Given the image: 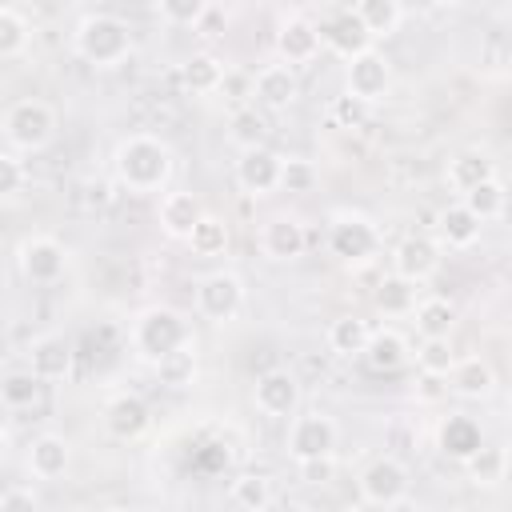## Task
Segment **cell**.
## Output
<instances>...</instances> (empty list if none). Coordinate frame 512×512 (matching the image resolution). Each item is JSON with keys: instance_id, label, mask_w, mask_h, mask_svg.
<instances>
[{"instance_id": "9", "label": "cell", "mask_w": 512, "mask_h": 512, "mask_svg": "<svg viewBox=\"0 0 512 512\" xmlns=\"http://www.w3.org/2000/svg\"><path fill=\"white\" fill-rule=\"evenodd\" d=\"M344 92L348 96H360L364 104H380L388 92H392V60L372 44L368 52L344 60Z\"/></svg>"}, {"instance_id": "7", "label": "cell", "mask_w": 512, "mask_h": 512, "mask_svg": "<svg viewBox=\"0 0 512 512\" xmlns=\"http://www.w3.org/2000/svg\"><path fill=\"white\" fill-rule=\"evenodd\" d=\"M16 268H20V276L28 284H40V288L60 284L64 272H68V248L56 236H48V232L24 236L16 244Z\"/></svg>"}, {"instance_id": "32", "label": "cell", "mask_w": 512, "mask_h": 512, "mask_svg": "<svg viewBox=\"0 0 512 512\" xmlns=\"http://www.w3.org/2000/svg\"><path fill=\"white\" fill-rule=\"evenodd\" d=\"M368 336H372V324H368L364 316H336V320L328 324V336H324V340H328V352L352 360V356L364 352Z\"/></svg>"}, {"instance_id": "28", "label": "cell", "mask_w": 512, "mask_h": 512, "mask_svg": "<svg viewBox=\"0 0 512 512\" xmlns=\"http://www.w3.org/2000/svg\"><path fill=\"white\" fill-rule=\"evenodd\" d=\"M408 316H412V324H416L420 336H452V328H456V304L444 300V296L416 300Z\"/></svg>"}, {"instance_id": "5", "label": "cell", "mask_w": 512, "mask_h": 512, "mask_svg": "<svg viewBox=\"0 0 512 512\" xmlns=\"http://www.w3.org/2000/svg\"><path fill=\"white\" fill-rule=\"evenodd\" d=\"M324 240H328V252L340 264H348V268L368 264L380 252V228H376V220L364 216V212H348V208L344 212H332Z\"/></svg>"}, {"instance_id": "34", "label": "cell", "mask_w": 512, "mask_h": 512, "mask_svg": "<svg viewBox=\"0 0 512 512\" xmlns=\"http://www.w3.org/2000/svg\"><path fill=\"white\" fill-rule=\"evenodd\" d=\"M460 200L476 212L480 224H488V220H500V216H504V208H508V188H504L500 176H488V180H480L476 188H468Z\"/></svg>"}, {"instance_id": "40", "label": "cell", "mask_w": 512, "mask_h": 512, "mask_svg": "<svg viewBox=\"0 0 512 512\" xmlns=\"http://www.w3.org/2000/svg\"><path fill=\"white\" fill-rule=\"evenodd\" d=\"M152 4H156L160 20L172 28H196L212 8V0H152Z\"/></svg>"}, {"instance_id": "42", "label": "cell", "mask_w": 512, "mask_h": 512, "mask_svg": "<svg viewBox=\"0 0 512 512\" xmlns=\"http://www.w3.org/2000/svg\"><path fill=\"white\" fill-rule=\"evenodd\" d=\"M312 184H316V168H312V160H304V156H284L280 188H284V192H312Z\"/></svg>"}, {"instance_id": "12", "label": "cell", "mask_w": 512, "mask_h": 512, "mask_svg": "<svg viewBox=\"0 0 512 512\" xmlns=\"http://www.w3.org/2000/svg\"><path fill=\"white\" fill-rule=\"evenodd\" d=\"M288 456L292 460H312V456H328L336 448V420L324 412H292L288 424Z\"/></svg>"}, {"instance_id": "17", "label": "cell", "mask_w": 512, "mask_h": 512, "mask_svg": "<svg viewBox=\"0 0 512 512\" xmlns=\"http://www.w3.org/2000/svg\"><path fill=\"white\" fill-rule=\"evenodd\" d=\"M252 100L268 112H288L300 100V80L292 64H268L252 76Z\"/></svg>"}, {"instance_id": "29", "label": "cell", "mask_w": 512, "mask_h": 512, "mask_svg": "<svg viewBox=\"0 0 512 512\" xmlns=\"http://www.w3.org/2000/svg\"><path fill=\"white\" fill-rule=\"evenodd\" d=\"M352 12L360 16V24L368 28L372 40H388L404 24V4L400 0H356Z\"/></svg>"}, {"instance_id": "35", "label": "cell", "mask_w": 512, "mask_h": 512, "mask_svg": "<svg viewBox=\"0 0 512 512\" xmlns=\"http://www.w3.org/2000/svg\"><path fill=\"white\" fill-rule=\"evenodd\" d=\"M372 304H376V312H384V316H408L412 304H416V284L404 280V276H396V272H388V276L376 284Z\"/></svg>"}, {"instance_id": "3", "label": "cell", "mask_w": 512, "mask_h": 512, "mask_svg": "<svg viewBox=\"0 0 512 512\" xmlns=\"http://www.w3.org/2000/svg\"><path fill=\"white\" fill-rule=\"evenodd\" d=\"M128 340H132V352L144 364H152L164 352H172L180 344H192L196 336H192V320L180 308H172V304H148V308H140L132 316Z\"/></svg>"}, {"instance_id": "19", "label": "cell", "mask_w": 512, "mask_h": 512, "mask_svg": "<svg viewBox=\"0 0 512 512\" xmlns=\"http://www.w3.org/2000/svg\"><path fill=\"white\" fill-rule=\"evenodd\" d=\"M360 360L368 364V372L388 376V372H400V368L412 360V344H408V336L396 332V328H372V336H368Z\"/></svg>"}, {"instance_id": "38", "label": "cell", "mask_w": 512, "mask_h": 512, "mask_svg": "<svg viewBox=\"0 0 512 512\" xmlns=\"http://www.w3.org/2000/svg\"><path fill=\"white\" fill-rule=\"evenodd\" d=\"M264 136H268V120L256 112V104L232 108V116H228V140L236 148H256V144H264Z\"/></svg>"}, {"instance_id": "11", "label": "cell", "mask_w": 512, "mask_h": 512, "mask_svg": "<svg viewBox=\"0 0 512 512\" xmlns=\"http://www.w3.org/2000/svg\"><path fill=\"white\" fill-rule=\"evenodd\" d=\"M256 248H260L264 260L288 264V260H300V256H304L308 232H304V224H300L296 216L276 212V216H268V220L256 228Z\"/></svg>"}, {"instance_id": "33", "label": "cell", "mask_w": 512, "mask_h": 512, "mask_svg": "<svg viewBox=\"0 0 512 512\" xmlns=\"http://www.w3.org/2000/svg\"><path fill=\"white\" fill-rule=\"evenodd\" d=\"M228 500L244 512H264L276 504V488L264 472H240L232 484H228Z\"/></svg>"}, {"instance_id": "13", "label": "cell", "mask_w": 512, "mask_h": 512, "mask_svg": "<svg viewBox=\"0 0 512 512\" xmlns=\"http://www.w3.org/2000/svg\"><path fill=\"white\" fill-rule=\"evenodd\" d=\"M320 48H324V40H320V24L312 16L288 12L280 20V28H276V56H280V64H292V68L296 64H312L320 56Z\"/></svg>"}, {"instance_id": "37", "label": "cell", "mask_w": 512, "mask_h": 512, "mask_svg": "<svg viewBox=\"0 0 512 512\" xmlns=\"http://www.w3.org/2000/svg\"><path fill=\"white\" fill-rule=\"evenodd\" d=\"M464 468H468V476H472L476 488H496V484L504 480V472H508V452H504L500 444H492V448L480 444V448L464 460Z\"/></svg>"}, {"instance_id": "31", "label": "cell", "mask_w": 512, "mask_h": 512, "mask_svg": "<svg viewBox=\"0 0 512 512\" xmlns=\"http://www.w3.org/2000/svg\"><path fill=\"white\" fill-rule=\"evenodd\" d=\"M228 224L220 220V216H212V212H200V220L192 224V232L184 236V244L192 248V256H200V260H212V256H224L228 252Z\"/></svg>"}, {"instance_id": "18", "label": "cell", "mask_w": 512, "mask_h": 512, "mask_svg": "<svg viewBox=\"0 0 512 512\" xmlns=\"http://www.w3.org/2000/svg\"><path fill=\"white\" fill-rule=\"evenodd\" d=\"M28 372L40 380V384H56V380H68L72 376V344L56 332L48 336H36L28 344Z\"/></svg>"}, {"instance_id": "6", "label": "cell", "mask_w": 512, "mask_h": 512, "mask_svg": "<svg viewBox=\"0 0 512 512\" xmlns=\"http://www.w3.org/2000/svg\"><path fill=\"white\" fill-rule=\"evenodd\" d=\"M408 492H412V472L396 456H376L360 472V504L368 508H400L408 504Z\"/></svg>"}, {"instance_id": "49", "label": "cell", "mask_w": 512, "mask_h": 512, "mask_svg": "<svg viewBox=\"0 0 512 512\" xmlns=\"http://www.w3.org/2000/svg\"><path fill=\"white\" fill-rule=\"evenodd\" d=\"M428 4H436V8H452V4H460V0H428Z\"/></svg>"}, {"instance_id": "25", "label": "cell", "mask_w": 512, "mask_h": 512, "mask_svg": "<svg viewBox=\"0 0 512 512\" xmlns=\"http://www.w3.org/2000/svg\"><path fill=\"white\" fill-rule=\"evenodd\" d=\"M152 372L164 388H192L196 384V372H200V360H196V340L192 344H180L172 352H164L160 360H152Z\"/></svg>"}, {"instance_id": "36", "label": "cell", "mask_w": 512, "mask_h": 512, "mask_svg": "<svg viewBox=\"0 0 512 512\" xmlns=\"http://www.w3.org/2000/svg\"><path fill=\"white\" fill-rule=\"evenodd\" d=\"M412 356H416L420 376H432V380H444V376H448V368L456 364L452 336H420V348H416Z\"/></svg>"}, {"instance_id": "24", "label": "cell", "mask_w": 512, "mask_h": 512, "mask_svg": "<svg viewBox=\"0 0 512 512\" xmlns=\"http://www.w3.org/2000/svg\"><path fill=\"white\" fill-rule=\"evenodd\" d=\"M200 200L192 196V192H184V188H172V192H164L160 196V208H156V220H160V228H164V236H172V240H184L188 232H192V224L200 220Z\"/></svg>"}, {"instance_id": "47", "label": "cell", "mask_w": 512, "mask_h": 512, "mask_svg": "<svg viewBox=\"0 0 512 512\" xmlns=\"http://www.w3.org/2000/svg\"><path fill=\"white\" fill-rule=\"evenodd\" d=\"M8 508H36V492H32V488H12V492H4V496H0V512H8Z\"/></svg>"}, {"instance_id": "20", "label": "cell", "mask_w": 512, "mask_h": 512, "mask_svg": "<svg viewBox=\"0 0 512 512\" xmlns=\"http://www.w3.org/2000/svg\"><path fill=\"white\" fill-rule=\"evenodd\" d=\"M320 40H324V48H332L340 60H352V56H360V52H368V48L376 44L352 8H340V12L320 28Z\"/></svg>"}, {"instance_id": "44", "label": "cell", "mask_w": 512, "mask_h": 512, "mask_svg": "<svg viewBox=\"0 0 512 512\" xmlns=\"http://www.w3.org/2000/svg\"><path fill=\"white\" fill-rule=\"evenodd\" d=\"M216 96H224L232 108H240V104H248L252 100V76L244 72V68H224V76H220V88H216Z\"/></svg>"}, {"instance_id": "39", "label": "cell", "mask_w": 512, "mask_h": 512, "mask_svg": "<svg viewBox=\"0 0 512 512\" xmlns=\"http://www.w3.org/2000/svg\"><path fill=\"white\" fill-rule=\"evenodd\" d=\"M28 36H32L28 20H24L16 8L0 4V60H12V56H20V52L28 48Z\"/></svg>"}, {"instance_id": "30", "label": "cell", "mask_w": 512, "mask_h": 512, "mask_svg": "<svg viewBox=\"0 0 512 512\" xmlns=\"http://www.w3.org/2000/svg\"><path fill=\"white\" fill-rule=\"evenodd\" d=\"M448 188L452 192H468V188H476L480 180H488V176H496V164L484 156V152H476V148H468V152H456L452 160H448Z\"/></svg>"}, {"instance_id": "22", "label": "cell", "mask_w": 512, "mask_h": 512, "mask_svg": "<svg viewBox=\"0 0 512 512\" xmlns=\"http://www.w3.org/2000/svg\"><path fill=\"white\" fill-rule=\"evenodd\" d=\"M72 468V444L60 432H40L28 444V472L36 480H60Z\"/></svg>"}, {"instance_id": "15", "label": "cell", "mask_w": 512, "mask_h": 512, "mask_svg": "<svg viewBox=\"0 0 512 512\" xmlns=\"http://www.w3.org/2000/svg\"><path fill=\"white\" fill-rule=\"evenodd\" d=\"M252 404L260 416L272 420H288L300 408V380L288 368H268L264 376H256L252 384Z\"/></svg>"}, {"instance_id": "45", "label": "cell", "mask_w": 512, "mask_h": 512, "mask_svg": "<svg viewBox=\"0 0 512 512\" xmlns=\"http://www.w3.org/2000/svg\"><path fill=\"white\" fill-rule=\"evenodd\" d=\"M368 112H372V104H364L360 96H336L332 100V120L340 124V128H364V120H368Z\"/></svg>"}, {"instance_id": "1", "label": "cell", "mask_w": 512, "mask_h": 512, "mask_svg": "<svg viewBox=\"0 0 512 512\" xmlns=\"http://www.w3.org/2000/svg\"><path fill=\"white\" fill-rule=\"evenodd\" d=\"M112 180L128 196L164 192L168 180H172V148L152 132L124 136L116 144V152H112Z\"/></svg>"}, {"instance_id": "41", "label": "cell", "mask_w": 512, "mask_h": 512, "mask_svg": "<svg viewBox=\"0 0 512 512\" xmlns=\"http://www.w3.org/2000/svg\"><path fill=\"white\" fill-rule=\"evenodd\" d=\"M0 400L8 404V408H32L36 400H40V380L24 368V372H8L4 380H0Z\"/></svg>"}, {"instance_id": "27", "label": "cell", "mask_w": 512, "mask_h": 512, "mask_svg": "<svg viewBox=\"0 0 512 512\" xmlns=\"http://www.w3.org/2000/svg\"><path fill=\"white\" fill-rule=\"evenodd\" d=\"M224 68H228V64H224L220 56H212V52H196V56L184 60V68H180V84H184L192 96H216Z\"/></svg>"}, {"instance_id": "43", "label": "cell", "mask_w": 512, "mask_h": 512, "mask_svg": "<svg viewBox=\"0 0 512 512\" xmlns=\"http://www.w3.org/2000/svg\"><path fill=\"white\" fill-rule=\"evenodd\" d=\"M24 184H28V172H24L20 156L16 152H0V204L16 200L24 192Z\"/></svg>"}, {"instance_id": "4", "label": "cell", "mask_w": 512, "mask_h": 512, "mask_svg": "<svg viewBox=\"0 0 512 512\" xmlns=\"http://www.w3.org/2000/svg\"><path fill=\"white\" fill-rule=\"evenodd\" d=\"M0 128L12 152H44L56 140V108L40 96H24L4 112Z\"/></svg>"}, {"instance_id": "46", "label": "cell", "mask_w": 512, "mask_h": 512, "mask_svg": "<svg viewBox=\"0 0 512 512\" xmlns=\"http://www.w3.org/2000/svg\"><path fill=\"white\" fill-rule=\"evenodd\" d=\"M296 468H300V480L312 484V488H324V484L336 480V456L332 452L328 456H312V460H296Z\"/></svg>"}, {"instance_id": "2", "label": "cell", "mask_w": 512, "mask_h": 512, "mask_svg": "<svg viewBox=\"0 0 512 512\" xmlns=\"http://www.w3.org/2000/svg\"><path fill=\"white\" fill-rule=\"evenodd\" d=\"M72 48L92 68H120L136 48V36H132L128 20H120L112 12H92V16H84L76 24Z\"/></svg>"}, {"instance_id": "16", "label": "cell", "mask_w": 512, "mask_h": 512, "mask_svg": "<svg viewBox=\"0 0 512 512\" xmlns=\"http://www.w3.org/2000/svg\"><path fill=\"white\" fill-rule=\"evenodd\" d=\"M148 428H152V408H148L144 396H136V392L108 396V404H104V432L112 440L132 444V440L148 436Z\"/></svg>"}, {"instance_id": "23", "label": "cell", "mask_w": 512, "mask_h": 512, "mask_svg": "<svg viewBox=\"0 0 512 512\" xmlns=\"http://www.w3.org/2000/svg\"><path fill=\"white\" fill-rule=\"evenodd\" d=\"M480 220H476V212L464 204V200H456V204H448V208H440L436 212V240H440V248H472L476 240H480Z\"/></svg>"}, {"instance_id": "14", "label": "cell", "mask_w": 512, "mask_h": 512, "mask_svg": "<svg viewBox=\"0 0 512 512\" xmlns=\"http://www.w3.org/2000/svg\"><path fill=\"white\" fill-rule=\"evenodd\" d=\"M440 260H444V248L436 236H424V232H412L404 236L396 248H392V272L412 280V284H424L440 272Z\"/></svg>"}, {"instance_id": "21", "label": "cell", "mask_w": 512, "mask_h": 512, "mask_svg": "<svg viewBox=\"0 0 512 512\" xmlns=\"http://www.w3.org/2000/svg\"><path fill=\"white\" fill-rule=\"evenodd\" d=\"M444 380L460 400H488L496 392V368L484 356H456Z\"/></svg>"}, {"instance_id": "48", "label": "cell", "mask_w": 512, "mask_h": 512, "mask_svg": "<svg viewBox=\"0 0 512 512\" xmlns=\"http://www.w3.org/2000/svg\"><path fill=\"white\" fill-rule=\"evenodd\" d=\"M8 460V432H0V464Z\"/></svg>"}, {"instance_id": "26", "label": "cell", "mask_w": 512, "mask_h": 512, "mask_svg": "<svg viewBox=\"0 0 512 512\" xmlns=\"http://www.w3.org/2000/svg\"><path fill=\"white\" fill-rule=\"evenodd\" d=\"M436 444H440L444 456H452V460L464 464V460L484 444V432H480V424H476L472 416H448V420L440 424Z\"/></svg>"}, {"instance_id": "10", "label": "cell", "mask_w": 512, "mask_h": 512, "mask_svg": "<svg viewBox=\"0 0 512 512\" xmlns=\"http://www.w3.org/2000/svg\"><path fill=\"white\" fill-rule=\"evenodd\" d=\"M280 168H284V156L256 144V148H240V160H236V188L252 200H264L272 192H280Z\"/></svg>"}, {"instance_id": "8", "label": "cell", "mask_w": 512, "mask_h": 512, "mask_svg": "<svg viewBox=\"0 0 512 512\" xmlns=\"http://www.w3.org/2000/svg\"><path fill=\"white\" fill-rule=\"evenodd\" d=\"M192 304H196V316H200V320L228 324V320H236L240 308H244V280H240L236 272H228V268L208 272L204 280H196Z\"/></svg>"}]
</instances>
